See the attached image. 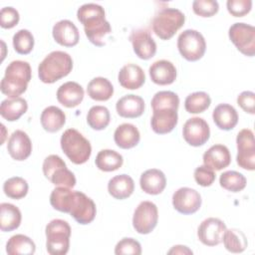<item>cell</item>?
<instances>
[{
  "label": "cell",
  "instance_id": "6da1fadb",
  "mask_svg": "<svg viewBox=\"0 0 255 255\" xmlns=\"http://www.w3.org/2000/svg\"><path fill=\"white\" fill-rule=\"evenodd\" d=\"M77 18L83 24L89 41L98 47L106 45V36L111 34L112 27L106 20L104 8L96 3H86L77 11Z\"/></svg>",
  "mask_w": 255,
  "mask_h": 255
},
{
  "label": "cell",
  "instance_id": "7a4b0ae2",
  "mask_svg": "<svg viewBox=\"0 0 255 255\" xmlns=\"http://www.w3.org/2000/svg\"><path fill=\"white\" fill-rule=\"evenodd\" d=\"M32 77L30 64L25 61H12L5 70V75L1 80L0 89L2 94L9 99L18 98L28 87Z\"/></svg>",
  "mask_w": 255,
  "mask_h": 255
},
{
  "label": "cell",
  "instance_id": "3957f363",
  "mask_svg": "<svg viewBox=\"0 0 255 255\" xmlns=\"http://www.w3.org/2000/svg\"><path fill=\"white\" fill-rule=\"evenodd\" d=\"M62 212L69 213L80 224L91 223L96 216V204L85 193L71 188L66 192L62 202Z\"/></svg>",
  "mask_w": 255,
  "mask_h": 255
},
{
  "label": "cell",
  "instance_id": "277c9868",
  "mask_svg": "<svg viewBox=\"0 0 255 255\" xmlns=\"http://www.w3.org/2000/svg\"><path fill=\"white\" fill-rule=\"evenodd\" d=\"M73 69L71 56L63 51H53L39 64L38 76L45 84H52L68 76Z\"/></svg>",
  "mask_w": 255,
  "mask_h": 255
},
{
  "label": "cell",
  "instance_id": "5b68a950",
  "mask_svg": "<svg viewBox=\"0 0 255 255\" xmlns=\"http://www.w3.org/2000/svg\"><path fill=\"white\" fill-rule=\"evenodd\" d=\"M60 143L64 153L75 164H83L91 156L90 141L75 128L66 129L61 136Z\"/></svg>",
  "mask_w": 255,
  "mask_h": 255
},
{
  "label": "cell",
  "instance_id": "8992f818",
  "mask_svg": "<svg viewBox=\"0 0 255 255\" xmlns=\"http://www.w3.org/2000/svg\"><path fill=\"white\" fill-rule=\"evenodd\" d=\"M46 248L51 255H65L69 251L71 227L62 219L51 220L45 229Z\"/></svg>",
  "mask_w": 255,
  "mask_h": 255
},
{
  "label": "cell",
  "instance_id": "52a82bcc",
  "mask_svg": "<svg viewBox=\"0 0 255 255\" xmlns=\"http://www.w3.org/2000/svg\"><path fill=\"white\" fill-rule=\"evenodd\" d=\"M184 14L176 8H163L152 19L151 26L154 34L161 40H169L183 26Z\"/></svg>",
  "mask_w": 255,
  "mask_h": 255
},
{
  "label": "cell",
  "instance_id": "ba28073f",
  "mask_svg": "<svg viewBox=\"0 0 255 255\" xmlns=\"http://www.w3.org/2000/svg\"><path fill=\"white\" fill-rule=\"evenodd\" d=\"M43 173L53 184L73 188L76 185L74 173L67 168L66 162L57 154L48 155L42 165Z\"/></svg>",
  "mask_w": 255,
  "mask_h": 255
},
{
  "label": "cell",
  "instance_id": "9c48e42d",
  "mask_svg": "<svg viewBox=\"0 0 255 255\" xmlns=\"http://www.w3.org/2000/svg\"><path fill=\"white\" fill-rule=\"evenodd\" d=\"M177 48L185 60L195 62L203 57L206 50V42L200 32L187 29L178 36Z\"/></svg>",
  "mask_w": 255,
  "mask_h": 255
},
{
  "label": "cell",
  "instance_id": "30bf717a",
  "mask_svg": "<svg viewBox=\"0 0 255 255\" xmlns=\"http://www.w3.org/2000/svg\"><path fill=\"white\" fill-rule=\"evenodd\" d=\"M228 36L237 50L243 55L253 57L255 54V28L245 23H234L230 26Z\"/></svg>",
  "mask_w": 255,
  "mask_h": 255
},
{
  "label": "cell",
  "instance_id": "8fae6325",
  "mask_svg": "<svg viewBox=\"0 0 255 255\" xmlns=\"http://www.w3.org/2000/svg\"><path fill=\"white\" fill-rule=\"evenodd\" d=\"M158 210L151 201H141L135 208L132 216V226L139 234H148L156 226Z\"/></svg>",
  "mask_w": 255,
  "mask_h": 255
},
{
  "label": "cell",
  "instance_id": "7c38bea8",
  "mask_svg": "<svg viewBox=\"0 0 255 255\" xmlns=\"http://www.w3.org/2000/svg\"><path fill=\"white\" fill-rule=\"evenodd\" d=\"M237 164L247 170L255 168V141L253 131L249 128L241 129L236 137Z\"/></svg>",
  "mask_w": 255,
  "mask_h": 255
},
{
  "label": "cell",
  "instance_id": "4fadbf2b",
  "mask_svg": "<svg viewBox=\"0 0 255 255\" xmlns=\"http://www.w3.org/2000/svg\"><path fill=\"white\" fill-rule=\"evenodd\" d=\"M184 140L192 146L203 145L210 136L209 126L205 120L194 117L187 120L182 128Z\"/></svg>",
  "mask_w": 255,
  "mask_h": 255
},
{
  "label": "cell",
  "instance_id": "5bb4252c",
  "mask_svg": "<svg viewBox=\"0 0 255 255\" xmlns=\"http://www.w3.org/2000/svg\"><path fill=\"white\" fill-rule=\"evenodd\" d=\"M199 192L190 187H180L172 195V205L182 214L195 213L201 206Z\"/></svg>",
  "mask_w": 255,
  "mask_h": 255
},
{
  "label": "cell",
  "instance_id": "9a60e30c",
  "mask_svg": "<svg viewBox=\"0 0 255 255\" xmlns=\"http://www.w3.org/2000/svg\"><path fill=\"white\" fill-rule=\"evenodd\" d=\"M226 230L225 223L214 217L203 220L197 229V236L201 243L206 246H216L222 242Z\"/></svg>",
  "mask_w": 255,
  "mask_h": 255
},
{
  "label": "cell",
  "instance_id": "2e32d148",
  "mask_svg": "<svg viewBox=\"0 0 255 255\" xmlns=\"http://www.w3.org/2000/svg\"><path fill=\"white\" fill-rule=\"evenodd\" d=\"M129 41L135 55L142 60H148L156 53V43L146 30L138 29L132 31L129 35Z\"/></svg>",
  "mask_w": 255,
  "mask_h": 255
},
{
  "label": "cell",
  "instance_id": "e0dca14e",
  "mask_svg": "<svg viewBox=\"0 0 255 255\" xmlns=\"http://www.w3.org/2000/svg\"><path fill=\"white\" fill-rule=\"evenodd\" d=\"M10 156L18 161L27 159L32 152V142L28 134L20 129L12 132L7 142Z\"/></svg>",
  "mask_w": 255,
  "mask_h": 255
},
{
  "label": "cell",
  "instance_id": "ac0fdd59",
  "mask_svg": "<svg viewBox=\"0 0 255 255\" xmlns=\"http://www.w3.org/2000/svg\"><path fill=\"white\" fill-rule=\"evenodd\" d=\"M177 121V110L161 109L153 111L150 120V126L155 133L165 134L170 132L175 128Z\"/></svg>",
  "mask_w": 255,
  "mask_h": 255
},
{
  "label": "cell",
  "instance_id": "d6986e66",
  "mask_svg": "<svg viewBox=\"0 0 255 255\" xmlns=\"http://www.w3.org/2000/svg\"><path fill=\"white\" fill-rule=\"evenodd\" d=\"M55 41L65 47H74L80 40V33L76 25L70 20H61L53 26Z\"/></svg>",
  "mask_w": 255,
  "mask_h": 255
},
{
  "label": "cell",
  "instance_id": "ffe728a7",
  "mask_svg": "<svg viewBox=\"0 0 255 255\" xmlns=\"http://www.w3.org/2000/svg\"><path fill=\"white\" fill-rule=\"evenodd\" d=\"M149 77L151 81L160 86L170 85L176 79V68L167 60H158L149 67Z\"/></svg>",
  "mask_w": 255,
  "mask_h": 255
},
{
  "label": "cell",
  "instance_id": "44dd1931",
  "mask_svg": "<svg viewBox=\"0 0 255 255\" xmlns=\"http://www.w3.org/2000/svg\"><path fill=\"white\" fill-rule=\"evenodd\" d=\"M116 110L118 115L123 118H138L144 112V101L136 95H126L117 102Z\"/></svg>",
  "mask_w": 255,
  "mask_h": 255
},
{
  "label": "cell",
  "instance_id": "7402d4cb",
  "mask_svg": "<svg viewBox=\"0 0 255 255\" xmlns=\"http://www.w3.org/2000/svg\"><path fill=\"white\" fill-rule=\"evenodd\" d=\"M231 162V154L227 146L223 144H214L203 154L204 165L213 170H221L227 167Z\"/></svg>",
  "mask_w": 255,
  "mask_h": 255
},
{
  "label": "cell",
  "instance_id": "603a6c76",
  "mask_svg": "<svg viewBox=\"0 0 255 255\" xmlns=\"http://www.w3.org/2000/svg\"><path fill=\"white\" fill-rule=\"evenodd\" d=\"M118 80L123 88L136 90L144 84L145 75L139 66L135 64H128L120 70Z\"/></svg>",
  "mask_w": 255,
  "mask_h": 255
},
{
  "label": "cell",
  "instance_id": "cb8c5ba5",
  "mask_svg": "<svg viewBox=\"0 0 255 255\" xmlns=\"http://www.w3.org/2000/svg\"><path fill=\"white\" fill-rule=\"evenodd\" d=\"M84 99V89L76 82H67L61 85L57 91L58 102L66 108H75Z\"/></svg>",
  "mask_w": 255,
  "mask_h": 255
},
{
  "label": "cell",
  "instance_id": "d4e9b609",
  "mask_svg": "<svg viewBox=\"0 0 255 255\" xmlns=\"http://www.w3.org/2000/svg\"><path fill=\"white\" fill-rule=\"evenodd\" d=\"M139 185L145 193L156 195L164 190L166 178L161 170L157 168H150L140 175Z\"/></svg>",
  "mask_w": 255,
  "mask_h": 255
},
{
  "label": "cell",
  "instance_id": "484cf974",
  "mask_svg": "<svg viewBox=\"0 0 255 255\" xmlns=\"http://www.w3.org/2000/svg\"><path fill=\"white\" fill-rule=\"evenodd\" d=\"M116 144L124 149L134 147L140 139V134L137 128L131 124L120 125L114 133Z\"/></svg>",
  "mask_w": 255,
  "mask_h": 255
},
{
  "label": "cell",
  "instance_id": "4316f807",
  "mask_svg": "<svg viewBox=\"0 0 255 255\" xmlns=\"http://www.w3.org/2000/svg\"><path fill=\"white\" fill-rule=\"evenodd\" d=\"M212 119L217 128L223 130H230L238 123V114L231 105L220 104L213 110Z\"/></svg>",
  "mask_w": 255,
  "mask_h": 255
},
{
  "label": "cell",
  "instance_id": "83f0119b",
  "mask_svg": "<svg viewBox=\"0 0 255 255\" xmlns=\"http://www.w3.org/2000/svg\"><path fill=\"white\" fill-rule=\"evenodd\" d=\"M134 190L133 179L128 174H120L109 180L108 191L116 199L129 197Z\"/></svg>",
  "mask_w": 255,
  "mask_h": 255
},
{
  "label": "cell",
  "instance_id": "f1b7e54d",
  "mask_svg": "<svg viewBox=\"0 0 255 255\" xmlns=\"http://www.w3.org/2000/svg\"><path fill=\"white\" fill-rule=\"evenodd\" d=\"M42 128L48 132H56L60 130L66 123L65 113L56 106H50L44 109L41 114Z\"/></svg>",
  "mask_w": 255,
  "mask_h": 255
},
{
  "label": "cell",
  "instance_id": "f546056e",
  "mask_svg": "<svg viewBox=\"0 0 255 255\" xmlns=\"http://www.w3.org/2000/svg\"><path fill=\"white\" fill-rule=\"evenodd\" d=\"M20 209L11 204L3 202L0 204V229L4 232H9L17 229L21 224Z\"/></svg>",
  "mask_w": 255,
  "mask_h": 255
},
{
  "label": "cell",
  "instance_id": "4dcf8cb0",
  "mask_svg": "<svg viewBox=\"0 0 255 255\" xmlns=\"http://www.w3.org/2000/svg\"><path fill=\"white\" fill-rule=\"evenodd\" d=\"M28 110L27 101L23 98L6 99L2 101L0 106V115L3 119L9 122L19 120Z\"/></svg>",
  "mask_w": 255,
  "mask_h": 255
},
{
  "label": "cell",
  "instance_id": "1f68e13d",
  "mask_svg": "<svg viewBox=\"0 0 255 255\" xmlns=\"http://www.w3.org/2000/svg\"><path fill=\"white\" fill-rule=\"evenodd\" d=\"M87 93L89 97L95 101H108L114 94V87L108 79L97 77L89 82Z\"/></svg>",
  "mask_w": 255,
  "mask_h": 255
},
{
  "label": "cell",
  "instance_id": "d6a6232c",
  "mask_svg": "<svg viewBox=\"0 0 255 255\" xmlns=\"http://www.w3.org/2000/svg\"><path fill=\"white\" fill-rule=\"evenodd\" d=\"M35 251L34 241L23 234L13 235L6 243V252L9 255H32Z\"/></svg>",
  "mask_w": 255,
  "mask_h": 255
},
{
  "label": "cell",
  "instance_id": "836d02e7",
  "mask_svg": "<svg viewBox=\"0 0 255 255\" xmlns=\"http://www.w3.org/2000/svg\"><path fill=\"white\" fill-rule=\"evenodd\" d=\"M95 163L100 170L109 172L119 169L124 163V158L116 150L102 149L97 154Z\"/></svg>",
  "mask_w": 255,
  "mask_h": 255
},
{
  "label": "cell",
  "instance_id": "e575fe53",
  "mask_svg": "<svg viewBox=\"0 0 255 255\" xmlns=\"http://www.w3.org/2000/svg\"><path fill=\"white\" fill-rule=\"evenodd\" d=\"M224 247L231 253H241L248 245L245 234L236 228L226 229L222 238Z\"/></svg>",
  "mask_w": 255,
  "mask_h": 255
},
{
  "label": "cell",
  "instance_id": "d590c367",
  "mask_svg": "<svg viewBox=\"0 0 255 255\" xmlns=\"http://www.w3.org/2000/svg\"><path fill=\"white\" fill-rule=\"evenodd\" d=\"M111 120L110 111L104 106H94L92 107L87 115L88 125L96 130H102L106 128Z\"/></svg>",
  "mask_w": 255,
  "mask_h": 255
},
{
  "label": "cell",
  "instance_id": "8d00e7d4",
  "mask_svg": "<svg viewBox=\"0 0 255 255\" xmlns=\"http://www.w3.org/2000/svg\"><path fill=\"white\" fill-rule=\"evenodd\" d=\"M210 104L211 99L207 93L195 92L186 97L184 101V108L189 114H200L206 111Z\"/></svg>",
  "mask_w": 255,
  "mask_h": 255
},
{
  "label": "cell",
  "instance_id": "74e56055",
  "mask_svg": "<svg viewBox=\"0 0 255 255\" xmlns=\"http://www.w3.org/2000/svg\"><path fill=\"white\" fill-rule=\"evenodd\" d=\"M220 186L231 192H239L246 186L247 180L245 176L235 170H228L220 174Z\"/></svg>",
  "mask_w": 255,
  "mask_h": 255
},
{
  "label": "cell",
  "instance_id": "f35d334b",
  "mask_svg": "<svg viewBox=\"0 0 255 255\" xmlns=\"http://www.w3.org/2000/svg\"><path fill=\"white\" fill-rule=\"evenodd\" d=\"M28 189L29 185L27 181L20 176L8 178L3 184V191L5 195L13 199H21L25 197L28 193Z\"/></svg>",
  "mask_w": 255,
  "mask_h": 255
},
{
  "label": "cell",
  "instance_id": "ab89813d",
  "mask_svg": "<svg viewBox=\"0 0 255 255\" xmlns=\"http://www.w3.org/2000/svg\"><path fill=\"white\" fill-rule=\"evenodd\" d=\"M152 111L161 109H174L177 110L179 106L178 96L170 91H160L157 92L151 99Z\"/></svg>",
  "mask_w": 255,
  "mask_h": 255
},
{
  "label": "cell",
  "instance_id": "60d3db41",
  "mask_svg": "<svg viewBox=\"0 0 255 255\" xmlns=\"http://www.w3.org/2000/svg\"><path fill=\"white\" fill-rule=\"evenodd\" d=\"M14 50L21 55L29 54L34 47V37L29 30L21 29L13 36Z\"/></svg>",
  "mask_w": 255,
  "mask_h": 255
},
{
  "label": "cell",
  "instance_id": "b9f144b4",
  "mask_svg": "<svg viewBox=\"0 0 255 255\" xmlns=\"http://www.w3.org/2000/svg\"><path fill=\"white\" fill-rule=\"evenodd\" d=\"M193 12L201 17H211L219 10V4L214 0H195L192 2Z\"/></svg>",
  "mask_w": 255,
  "mask_h": 255
},
{
  "label": "cell",
  "instance_id": "7bdbcfd3",
  "mask_svg": "<svg viewBox=\"0 0 255 255\" xmlns=\"http://www.w3.org/2000/svg\"><path fill=\"white\" fill-rule=\"evenodd\" d=\"M115 254L123 255V254H133L139 255L141 254V246L138 241L133 238H123L120 240L115 247Z\"/></svg>",
  "mask_w": 255,
  "mask_h": 255
},
{
  "label": "cell",
  "instance_id": "ee69618b",
  "mask_svg": "<svg viewBox=\"0 0 255 255\" xmlns=\"http://www.w3.org/2000/svg\"><path fill=\"white\" fill-rule=\"evenodd\" d=\"M228 12L234 17H243L252 8L251 0H228L226 2Z\"/></svg>",
  "mask_w": 255,
  "mask_h": 255
},
{
  "label": "cell",
  "instance_id": "f6af8a7d",
  "mask_svg": "<svg viewBox=\"0 0 255 255\" xmlns=\"http://www.w3.org/2000/svg\"><path fill=\"white\" fill-rule=\"evenodd\" d=\"M20 20L19 12L13 7H3L0 11V25L4 29L15 27Z\"/></svg>",
  "mask_w": 255,
  "mask_h": 255
},
{
  "label": "cell",
  "instance_id": "bcb514c9",
  "mask_svg": "<svg viewBox=\"0 0 255 255\" xmlns=\"http://www.w3.org/2000/svg\"><path fill=\"white\" fill-rule=\"evenodd\" d=\"M194 179L201 186H210L215 180V172L206 165H200L194 170Z\"/></svg>",
  "mask_w": 255,
  "mask_h": 255
},
{
  "label": "cell",
  "instance_id": "7dc6e473",
  "mask_svg": "<svg viewBox=\"0 0 255 255\" xmlns=\"http://www.w3.org/2000/svg\"><path fill=\"white\" fill-rule=\"evenodd\" d=\"M238 106L247 114H255V94L251 91H244L237 97Z\"/></svg>",
  "mask_w": 255,
  "mask_h": 255
},
{
  "label": "cell",
  "instance_id": "c3c4849f",
  "mask_svg": "<svg viewBox=\"0 0 255 255\" xmlns=\"http://www.w3.org/2000/svg\"><path fill=\"white\" fill-rule=\"evenodd\" d=\"M193 252L186 246L183 245H175L173 246L167 254H192Z\"/></svg>",
  "mask_w": 255,
  "mask_h": 255
}]
</instances>
